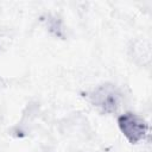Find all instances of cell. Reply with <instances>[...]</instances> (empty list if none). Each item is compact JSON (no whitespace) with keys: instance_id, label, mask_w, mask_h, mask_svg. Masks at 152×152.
<instances>
[{"instance_id":"2","label":"cell","mask_w":152,"mask_h":152,"mask_svg":"<svg viewBox=\"0 0 152 152\" xmlns=\"http://www.w3.org/2000/svg\"><path fill=\"white\" fill-rule=\"evenodd\" d=\"M118 125L122 134L131 144H137L142 140L148 129L146 121L141 116L129 112L121 114L118 118Z\"/></svg>"},{"instance_id":"1","label":"cell","mask_w":152,"mask_h":152,"mask_svg":"<svg viewBox=\"0 0 152 152\" xmlns=\"http://www.w3.org/2000/svg\"><path fill=\"white\" fill-rule=\"evenodd\" d=\"M88 100L102 113L112 114L120 107L121 93L114 84L106 83L88 93Z\"/></svg>"}]
</instances>
